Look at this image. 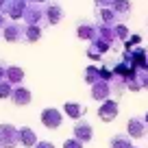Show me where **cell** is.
I'll use <instances>...</instances> for the list:
<instances>
[{"mask_svg":"<svg viewBox=\"0 0 148 148\" xmlns=\"http://www.w3.org/2000/svg\"><path fill=\"white\" fill-rule=\"evenodd\" d=\"M20 144V129L13 124H0V148H15Z\"/></svg>","mask_w":148,"mask_h":148,"instance_id":"1","label":"cell"},{"mask_svg":"<svg viewBox=\"0 0 148 148\" xmlns=\"http://www.w3.org/2000/svg\"><path fill=\"white\" fill-rule=\"evenodd\" d=\"M22 20L28 26H42V22H46V7L37 5V2L28 5V9H26V13H24Z\"/></svg>","mask_w":148,"mask_h":148,"instance_id":"2","label":"cell"},{"mask_svg":"<svg viewBox=\"0 0 148 148\" xmlns=\"http://www.w3.org/2000/svg\"><path fill=\"white\" fill-rule=\"evenodd\" d=\"M26 9H28V2H26V0H7V5H5V9H2V13H5L11 22H18V20L24 18Z\"/></svg>","mask_w":148,"mask_h":148,"instance_id":"3","label":"cell"},{"mask_svg":"<svg viewBox=\"0 0 148 148\" xmlns=\"http://www.w3.org/2000/svg\"><path fill=\"white\" fill-rule=\"evenodd\" d=\"M39 120H42V124L46 126V129H59V126L63 124V116H61V111L55 109V107H46V109L42 111Z\"/></svg>","mask_w":148,"mask_h":148,"instance_id":"4","label":"cell"},{"mask_svg":"<svg viewBox=\"0 0 148 148\" xmlns=\"http://www.w3.org/2000/svg\"><path fill=\"white\" fill-rule=\"evenodd\" d=\"M24 28H26V24L9 22L5 28H2V37H5V42H9V44L24 42Z\"/></svg>","mask_w":148,"mask_h":148,"instance_id":"5","label":"cell"},{"mask_svg":"<svg viewBox=\"0 0 148 148\" xmlns=\"http://www.w3.org/2000/svg\"><path fill=\"white\" fill-rule=\"evenodd\" d=\"M118 102L116 100H105L100 107H98V118H100L102 122H111V120H116L118 116Z\"/></svg>","mask_w":148,"mask_h":148,"instance_id":"6","label":"cell"},{"mask_svg":"<svg viewBox=\"0 0 148 148\" xmlns=\"http://www.w3.org/2000/svg\"><path fill=\"white\" fill-rule=\"evenodd\" d=\"M96 15H98V20H100V24H105V26H118V13L111 7H96Z\"/></svg>","mask_w":148,"mask_h":148,"instance_id":"7","label":"cell"},{"mask_svg":"<svg viewBox=\"0 0 148 148\" xmlns=\"http://www.w3.org/2000/svg\"><path fill=\"white\" fill-rule=\"evenodd\" d=\"M74 137L79 139V142H92V137H94V129H92V124L89 122H85V120H79L76 124H74Z\"/></svg>","mask_w":148,"mask_h":148,"instance_id":"8","label":"cell"},{"mask_svg":"<svg viewBox=\"0 0 148 148\" xmlns=\"http://www.w3.org/2000/svg\"><path fill=\"white\" fill-rule=\"evenodd\" d=\"M126 131H129V137H144L148 133V124L142 118H131L126 124Z\"/></svg>","mask_w":148,"mask_h":148,"instance_id":"9","label":"cell"},{"mask_svg":"<svg viewBox=\"0 0 148 148\" xmlns=\"http://www.w3.org/2000/svg\"><path fill=\"white\" fill-rule=\"evenodd\" d=\"M11 100H13V105H18V107L31 105V100H33V94H31V89H26L24 85H18V87H13Z\"/></svg>","mask_w":148,"mask_h":148,"instance_id":"10","label":"cell"},{"mask_svg":"<svg viewBox=\"0 0 148 148\" xmlns=\"http://www.w3.org/2000/svg\"><path fill=\"white\" fill-rule=\"evenodd\" d=\"M63 20V7L59 2H48L46 5V24H59Z\"/></svg>","mask_w":148,"mask_h":148,"instance_id":"11","label":"cell"},{"mask_svg":"<svg viewBox=\"0 0 148 148\" xmlns=\"http://www.w3.org/2000/svg\"><path fill=\"white\" fill-rule=\"evenodd\" d=\"M76 35H79L81 39L94 42V39L98 37V26L96 24H89V22H81L79 26H76Z\"/></svg>","mask_w":148,"mask_h":148,"instance_id":"12","label":"cell"},{"mask_svg":"<svg viewBox=\"0 0 148 148\" xmlns=\"http://www.w3.org/2000/svg\"><path fill=\"white\" fill-rule=\"evenodd\" d=\"M111 85L107 83V81H98L96 85H92V98L94 100H109L111 96Z\"/></svg>","mask_w":148,"mask_h":148,"instance_id":"13","label":"cell"},{"mask_svg":"<svg viewBox=\"0 0 148 148\" xmlns=\"http://www.w3.org/2000/svg\"><path fill=\"white\" fill-rule=\"evenodd\" d=\"M20 144L22 146H26V148H35L37 144V135H35V131L31 129V126H20Z\"/></svg>","mask_w":148,"mask_h":148,"instance_id":"14","label":"cell"},{"mask_svg":"<svg viewBox=\"0 0 148 148\" xmlns=\"http://www.w3.org/2000/svg\"><path fill=\"white\" fill-rule=\"evenodd\" d=\"M63 111L72 118V120H81V118L87 113V107L81 105V102H65V105H63Z\"/></svg>","mask_w":148,"mask_h":148,"instance_id":"15","label":"cell"},{"mask_svg":"<svg viewBox=\"0 0 148 148\" xmlns=\"http://www.w3.org/2000/svg\"><path fill=\"white\" fill-rule=\"evenodd\" d=\"M7 81H9L13 87L22 85V81H24V70L20 68V65H9V70H7Z\"/></svg>","mask_w":148,"mask_h":148,"instance_id":"16","label":"cell"},{"mask_svg":"<svg viewBox=\"0 0 148 148\" xmlns=\"http://www.w3.org/2000/svg\"><path fill=\"white\" fill-rule=\"evenodd\" d=\"M111 9L118 13L120 20H126L129 13H131V0H113V2H111Z\"/></svg>","mask_w":148,"mask_h":148,"instance_id":"17","label":"cell"},{"mask_svg":"<svg viewBox=\"0 0 148 148\" xmlns=\"http://www.w3.org/2000/svg\"><path fill=\"white\" fill-rule=\"evenodd\" d=\"M39 39H42V26H28L26 24V28H24V42L35 44V42H39Z\"/></svg>","mask_w":148,"mask_h":148,"instance_id":"18","label":"cell"},{"mask_svg":"<svg viewBox=\"0 0 148 148\" xmlns=\"http://www.w3.org/2000/svg\"><path fill=\"white\" fill-rule=\"evenodd\" d=\"M133 137H126V135H113L109 142V148H133Z\"/></svg>","mask_w":148,"mask_h":148,"instance_id":"19","label":"cell"},{"mask_svg":"<svg viewBox=\"0 0 148 148\" xmlns=\"http://www.w3.org/2000/svg\"><path fill=\"white\" fill-rule=\"evenodd\" d=\"M85 81H87L89 85H96L100 79V68H94V65H89L87 70H85Z\"/></svg>","mask_w":148,"mask_h":148,"instance_id":"20","label":"cell"},{"mask_svg":"<svg viewBox=\"0 0 148 148\" xmlns=\"http://www.w3.org/2000/svg\"><path fill=\"white\" fill-rule=\"evenodd\" d=\"M113 31H116V39H120V42H129V28H126L124 24L113 26Z\"/></svg>","mask_w":148,"mask_h":148,"instance_id":"21","label":"cell"},{"mask_svg":"<svg viewBox=\"0 0 148 148\" xmlns=\"http://www.w3.org/2000/svg\"><path fill=\"white\" fill-rule=\"evenodd\" d=\"M11 94H13V85L7 79L0 81V98H11Z\"/></svg>","mask_w":148,"mask_h":148,"instance_id":"22","label":"cell"},{"mask_svg":"<svg viewBox=\"0 0 148 148\" xmlns=\"http://www.w3.org/2000/svg\"><path fill=\"white\" fill-rule=\"evenodd\" d=\"M63 148H83V142H79L76 137L65 139V142H63Z\"/></svg>","mask_w":148,"mask_h":148,"instance_id":"23","label":"cell"},{"mask_svg":"<svg viewBox=\"0 0 148 148\" xmlns=\"http://www.w3.org/2000/svg\"><path fill=\"white\" fill-rule=\"evenodd\" d=\"M7 70H9V65H7L5 61H0V81L7 79Z\"/></svg>","mask_w":148,"mask_h":148,"instance_id":"24","label":"cell"},{"mask_svg":"<svg viewBox=\"0 0 148 148\" xmlns=\"http://www.w3.org/2000/svg\"><path fill=\"white\" fill-rule=\"evenodd\" d=\"M139 42H142V37H139V35H133V37H129V42H126V48L135 46V44H139Z\"/></svg>","mask_w":148,"mask_h":148,"instance_id":"25","label":"cell"},{"mask_svg":"<svg viewBox=\"0 0 148 148\" xmlns=\"http://www.w3.org/2000/svg\"><path fill=\"white\" fill-rule=\"evenodd\" d=\"M87 57L96 61V59H100V52H98V50H94V48H89V50H87Z\"/></svg>","mask_w":148,"mask_h":148,"instance_id":"26","label":"cell"},{"mask_svg":"<svg viewBox=\"0 0 148 148\" xmlns=\"http://www.w3.org/2000/svg\"><path fill=\"white\" fill-rule=\"evenodd\" d=\"M7 24H9V18H7L5 13H0V31H2V28H5Z\"/></svg>","mask_w":148,"mask_h":148,"instance_id":"27","label":"cell"},{"mask_svg":"<svg viewBox=\"0 0 148 148\" xmlns=\"http://www.w3.org/2000/svg\"><path fill=\"white\" fill-rule=\"evenodd\" d=\"M35 148H55V144H52V142H39Z\"/></svg>","mask_w":148,"mask_h":148,"instance_id":"28","label":"cell"},{"mask_svg":"<svg viewBox=\"0 0 148 148\" xmlns=\"http://www.w3.org/2000/svg\"><path fill=\"white\" fill-rule=\"evenodd\" d=\"M94 2H96L98 7H111V2H113V0H94Z\"/></svg>","mask_w":148,"mask_h":148,"instance_id":"29","label":"cell"},{"mask_svg":"<svg viewBox=\"0 0 148 148\" xmlns=\"http://www.w3.org/2000/svg\"><path fill=\"white\" fill-rule=\"evenodd\" d=\"M5 5H7V0H0V13H2V9H5Z\"/></svg>","mask_w":148,"mask_h":148,"instance_id":"30","label":"cell"},{"mask_svg":"<svg viewBox=\"0 0 148 148\" xmlns=\"http://www.w3.org/2000/svg\"><path fill=\"white\" fill-rule=\"evenodd\" d=\"M37 5H44V2H52V0H35Z\"/></svg>","mask_w":148,"mask_h":148,"instance_id":"31","label":"cell"},{"mask_svg":"<svg viewBox=\"0 0 148 148\" xmlns=\"http://www.w3.org/2000/svg\"><path fill=\"white\" fill-rule=\"evenodd\" d=\"M144 120H146V124H148V113H146V116H144Z\"/></svg>","mask_w":148,"mask_h":148,"instance_id":"32","label":"cell"},{"mask_svg":"<svg viewBox=\"0 0 148 148\" xmlns=\"http://www.w3.org/2000/svg\"><path fill=\"white\" fill-rule=\"evenodd\" d=\"M26 2H31V5H33V2H35V0H26Z\"/></svg>","mask_w":148,"mask_h":148,"instance_id":"33","label":"cell"}]
</instances>
